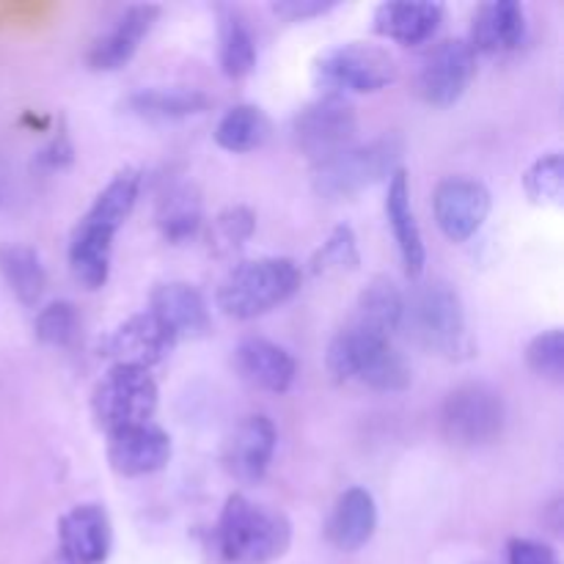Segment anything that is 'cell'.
Wrapping results in <instances>:
<instances>
[{"label":"cell","instance_id":"cell-1","mask_svg":"<svg viewBox=\"0 0 564 564\" xmlns=\"http://www.w3.org/2000/svg\"><path fill=\"white\" fill-rule=\"evenodd\" d=\"M141 193V171L124 169L102 187L69 240L72 275L86 290H99L110 275V253H113L116 231L130 218Z\"/></svg>","mask_w":564,"mask_h":564},{"label":"cell","instance_id":"cell-2","mask_svg":"<svg viewBox=\"0 0 564 564\" xmlns=\"http://www.w3.org/2000/svg\"><path fill=\"white\" fill-rule=\"evenodd\" d=\"M220 554L235 564H268L290 551L292 523L284 512L253 505L242 494L226 499L218 529Z\"/></svg>","mask_w":564,"mask_h":564},{"label":"cell","instance_id":"cell-3","mask_svg":"<svg viewBox=\"0 0 564 564\" xmlns=\"http://www.w3.org/2000/svg\"><path fill=\"white\" fill-rule=\"evenodd\" d=\"M325 367L336 383L358 380L378 391H402L411 386V367L391 339L367 334L356 325H347L334 336Z\"/></svg>","mask_w":564,"mask_h":564},{"label":"cell","instance_id":"cell-4","mask_svg":"<svg viewBox=\"0 0 564 564\" xmlns=\"http://www.w3.org/2000/svg\"><path fill=\"white\" fill-rule=\"evenodd\" d=\"M402 325H408L413 339L430 352L444 358H468L474 352L466 308L455 286L446 281H427L416 286L411 301H405Z\"/></svg>","mask_w":564,"mask_h":564},{"label":"cell","instance_id":"cell-5","mask_svg":"<svg viewBox=\"0 0 564 564\" xmlns=\"http://www.w3.org/2000/svg\"><path fill=\"white\" fill-rule=\"evenodd\" d=\"M301 290V268L286 257H262L242 262L226 275L218 306L235 319H253L273 312Z\"/></svg>","mask_w":564,"mask_h":564},{"label":"cell","instance_id":"cell-6","mask_svg":"<svg viewBox=\"0 0 564 564\" xmlns=\"http://www.w3.org/2000/svg\"><path fill=\"white\" fill-rule=\"evenodd\" d=\"M402 141L397 135L375 138L364 147H350L314 165V191L328 202H341L364 193L400 171Z\"/></svg>","mask_w":564,"mask_h":564},{"label":"cell","instance_id":"cell-7","mask_svg":"<svg viewBox=\"0 0 564 564\" xmlns=\"http://www.w3.org/2000/svg\"><path fill=\"white\" fill-rule=\"evenodd\" d=\"M397 61L383 47L364 42L336 44L325 50L314 64V80L325 97L345 94H375L397 80Z\"/></svg>","mask_w":564,"mask_h":564},{"label":"cell","instance_id":"cell-8","mask_svg":"<svg viewBox=\"0 0 564 564\" xmlns=\"http://www.w3.org/2000/svg\"><path fill=\"white\" fill-rule=\"evenodd\" d=\"M441 433L449 444L477 449L499 441L507 424L505 397L488 383H463L441 405Z\"/></svg>","mask_w":564,"mask_h":564},{"label":"cell","instance_id":"cell-9","mask_svg":"<svg viewBox=\"0 0 564 564\" xmlns=\"http://www.w3.org/2000/svg\"><path fill=\"white\" fill-rule=\"evenodd\" d=\"M158 408V383L147 369L110 367L91 394L94 422L105 433L152 422Z\"/></svg>","mask_w":564,"mask_h":564},{"label":"cell","instance_id":"cell-10","mask_svg":"<svg viewBox=\"0 0 564 564\" xmlns=\"http://www.w3.org/2000/svg\"><path fill=\"white\" fill-rule=\"evenodd\" d=\"M358 132L356 108L345 97H319L292 119V141L314 165L352 147Z\"/></svg>","mask_w":564,"mask_h":564},{"label":"cell","instance_id":"cell-11","mask_svg":"<svg viewBox=\"0 0 564 564\" xmlns=\"http://www.w3.org/2000/svg\"><path fill=\"white\" fill-rule=\"evenodd\" d=\"M474 75H477V53L468 39H446L422 61L416 91L433 108H449L466 94Z\"/></svg>","mask_w":564,"mask_h":564},{"label":"cell","instance_id":"cell-12","mask_svg":"<svg viewBox=\"0 0 564 564\" xmlns=\"http://www.w3.org/2000/svg\"><path fill=\"white\" fill-rule=\"evenodd\" d=\"M490 191L468 176H449L433 193V213L441 231L452 242H466L477 235L490 215Z\"/></svg>","mask_w":564,"mask_h":564},{"label":"cell","instance_id":"cell-13","mask_svg":"<svg viewBox=\"0 0 564 564\" xmlns=\"http://www.w3.org/2000/svg\"><path fill=\"white\" fill-rule=\"evenodd\" d=\"M174 345V336L158 323V317L141 312L110 330L108 339L102 341V352L113 358V367H135L149 372V367L163 361Z\"/></svg>","mask_w":564,"mask_h":564},{"label":"cell","instance_id":"cell-14","mask_svg":"<svg viewBox=\"0 0 564 564\" xmlns=\"http://www.w3.org/2000/svg\"><path fill=\"white\" fill-rule=\"evenodd\" d=\"M171 460V438L158 424H135L108 435V463L119 477H147Z\"/></svg>","mask_w":564,"mask_h":564},{"label":"cell","instance_id":"cell-15","mask_svg":"<svg viewBox=\"0 0 564 564\" xmlns=\"http://www.w3.org/2000/svg\"><path fill=\"white\" fill-rule=\"evenodd\" d=\"M275 444H279L275 424L264 413H253V416L242 419L240 427L229 438V446H226V468H229V474L237 482H262L270 463H273Z\"/></svg>","mask_w":564,"mask_h":564},{"label":"cell","instance_id":"cell-16","mask_svg":"<svg viewBox=\"0 0 564 564\" xmlns=\"http://www.w3.org/2000/svg\"><path fill=\"white\" fill-rule=\"evenodd\" d=\"M149 314L158 317V323L180 339H198L209 330V306L202 292L185 281H169V284L154 286L149 297Z\"/></svg>","mask_w":564,"mask_h":564},{"label":"cell","instance_id":"cell-17","mask_svg":"<svg viewBox=\"0 0 564 564\" xmlns=\"http://www.w3.org/2000/svg\"><path fill=\"white\" fill-rule=\"evenodd\" d=\"M61 560L102 564L110 554V521L99 505H77L58 521Z\"/></svg>","mask_w":564,"mask_h":564},{"label":"cell","instance_id":"cell-18","mask_svg":"<svg viewBox=\"0 0 564 564\" xmlns=\"http://www.w3.org/2000/svg\"><path fill=\"white\" fill-rule=\"evenodd\" d=\"M160 17V6L154 3H138L130 6L97 42L88 50V64L91 69L99 72H113L121 69L132 55L138 53L143 39L149 36V31L154 28Z\"/></svg>","mask_w":564,"mask_h":564},{"label":"cell","instance_id":"cell-19","mask_svg":"<svg viewBox=\"0 0 564 564\" xmlns=\"http://www.w3.org/2000/svg\"><path fill=\"white\" fill-rule=\"evenodd\" d=\"M237 372L257 389L270 394H284L292 389L297 378V364L286 347L264 339V336H248L235 350Z\"/></svg>","mask_w":564,"mask_h":564},{"label":"cell","instance_id":"cell-20","mask_svg":"<svg viewBox=\"0 0 564 564\" xmlns=\"http://www.w3.org/2000/svg\"><path fill=\"white\" fill-rule=\"evenodd\" d=\"M441 22H444V6L422 3V0H389L380 3L372 17L375 33L405 47H416L433 39Z\"/></svg>","mask_w":564,"mask_h":564},{"label":"cell","instance_id":"cell-21","mask_svg":"<svg viewBox=\"0 0 564 564\" xmlns=\"http://www.w3.org/2000/svg\"><path fill=\"white\" fill-rule=\"evenodd\" d=\"M386 218H389L391 231H394L397 251H400L402 268L411 279H419L427 264V251H424L422 229L416 224L411 204V185H408L405 171H394L389 180V193H386Z\"/></svg>","mask_w":564,"mask_h":564},{"label":"cell","instance_id":"cell-22","mask_svg":"<svg viewBox=\"0 0 564 564\" xmlns=\"http://www.w3.org/2000/svg\"><path fill=\"white\" fill-rule=\"evenodd\" d=\"M527 39V11L518 0H490L474 14L471 39L474 53H510Z\"/></svg>","mask_w":564,"mask_h":564},{"label":"cell","instance_id":"cell-23","mask_svg":"<svg viewBox=\"0 0 564 564\" xmlns=\"http://www.w3.org/2000/svg\"><path fill=\"white\" fill-rule=\"evenodd\" d=\"M378 529V507L367 488H347L330 510L325 534L345 554L364 549Z\"/></svg>","mask_w":564,"mask_h":564},{"label":"cell","instance_id":"cell-24","mask_svg":"<svg viewBox=\"0 0 564 564\" xmlns=\"http://www.w3.org/2000/svg\"><path fill=\"white\" fill-rule=\"evenodd\" d=\"M213 99L193 86H143L127 97V110L141 119L176 121L209 110Z\"/></svg>","mask_w":564,"mask_h":564},{"label":"cell","instance_id":"cell-25","mask_svg":"<svg viewBox=\"0 0 564 564\" xmlns=\"http://www.w3.org/2000/svg\"><path fill=\"white\" fill-rule=\"evenodd\" d=\"M402 317H405V295L397 290L394 281L372 279L358 295L356 317L350 325L367 330V334L391 339V334L402 328Z\"/></svg>","mask_w":564,"mask_h":564},{"label":"cell","instance_id":"cell-26","mask_svg":"<svg viewBox=\"0 0 564 564\" xmlns=\"http://www.w3.org/2000/svg\"><path fill=\"white\" fill-rule=\"evenodd\" d=\"M218 61L226 77H246L257 66V39L246 17L231 6L218 11Z\"/></svg>","mask_w":564,"mask_h":564},{"label":"cell","instance_id":"cell-27","mask_svg":"<svg viewBox=\"0 0 564 564\" xmlns=\"http://www.w3.org/2000/svg\"><path fill=\"white\" fill-rule=\"evenodd\" d=\"M204 224L202 215V198L191 185H176L160 198L158 207V226L160 235L171 246H182V242L193 240Z\"/></svg>","mask_w":564,"mask_h":564},{"label":"cell","instance_id":"cell-28","mask_svg":"<svg viewBox=\"0 0 564 564\" xmlns=\"http://www.w3.org/2000/svg\"><path fill=\"white\" fill-rule=\"evenodd\" d=\"M270 138V119L264 116L262 108L257 105H235L220 116L218 127H215V141L220 149L235 154L253 152L262 147Z\"/></svg>","mask_w":564,"mask_h":564},{"label":"cell","instance_id":"cell-29","mask_svg":"<svg viewBox=\"0 0 564 564\" xmlns=\"http://www.w3.org/2000/svg\"><path fill=\"white\" fill-rule=\"evenodd\" d=\"M0 273L6 284L17 295V301L25 306H36L47 286V273L31 246H6L0 248Z\"/></svg>","mask_w":564,"mask_h":564},{"label":"cell","instance_id":"cell-30","mask_svg":"<svg viewBox=\"0 0 564 564\" xmlns=\"http://www.w3.org/2000/svg\"><path fill=\"white\" fill-rule=\"evenodd\" d=\"M361 264V253H358L356 231L347 224L336 226L317 253L312 257V273L314 275H336V273H350Z\"/></svg>","mask_w":564,"mask_h":564},{"label":"cell","instance_id":"cell-31","mask_svg":"<svg viewBox=\"0 0 564 564\" xmlns=\"http://www.w3.org/2000/svg\"><path fill=\"white\" fill-rule=\"evenodd\" d=\"M523 191L534 204H562L564 196V160L560 152H549L529 165L523 176Z\"/></svg>","mask_w":564,"mask_h":564},{"label":"cell","instance_id":"cell-32","mask_svg":"<svg viewBox=\"0 0 564 564\" xmlns=\"http://www.w3.org/2000/svg\"><path fill=\"white\" fill-rule=\"evenodd\" d=\"M36 339L50 347H69L75 341L77 330H80V314H77L75 303L69 301H53L36 314Z\"/></svg>","mask_w":564,"mask_h":564},{"label":"cell","instance_id":"cell-33","mask_svg":"<svg viewBox=\"0 0 564 564\" xmlns=\"http://www.w3.org/2000/svg\"><path fill=\"white\" fill-rule=\"evenodd\" d=\"M253 231H257V215H253V209L237 204V207L224 209V213L213 220L209 240H213L215 251L226 253L246 246V242L253 237Z\"/></svg>","mask_w":564,"mask_h":564},{"label":"cell","instance_id":"cell-34","mask_svg":"<svg viewBox=\"0 0 564 564\" xmlns=\"http://www.w3.org/2000/svg\"><path fill=\"white\" fill-rule=\"evenodd\" d=\"M527 364L532 372L540 378L551 380V383H562L564 380V334L560 328L543 330L534 336L527 347Z\"/></svg>","mask_w":564,"mask_h":564},{"label":"cell","instance_id":"cell-35","mask_svg":"<svg viewBox=\"0 0 564 564\" xmlns=\"http://www.w3.org/2000/svg\"><path fill=\"white\" fill-rule=\"evenodd\" d=\"M507 560H510V564H560L554 549L527 538L512 540L510 549H507Z\"/></svg>","mask_w":564,"mask_h":564},{"label":"cell","instance_id":"cell-36","mask_svg":"<svg viewBox=\"0 0 564 564\" xmlns=\"http://www.w3.org/2000/svg\"><path fill=\"white\" fill-rule=\"evenodd\" d=\"M330 9H336V0H281V3H273L275 14L290 22L314 20L319 14H328Z\"/></svg>","mask_w":564,"mask_h":564},{"label":"cell","instance_id":"cell-37","mask_svg":"<svg viewBox=\"0 0 564 564\" xmlns=\"http://www.w3.org/2000/svg\"><path fill=\"white\" fill-rule=\"evenodd\" d=\"M72 154H75V149H72L69 138L61 132V135H55L53 141L36 154V165L42 171H61L72 163Z\"/></svg>","mask_w":564,"mask_h":564}]
</instances>
